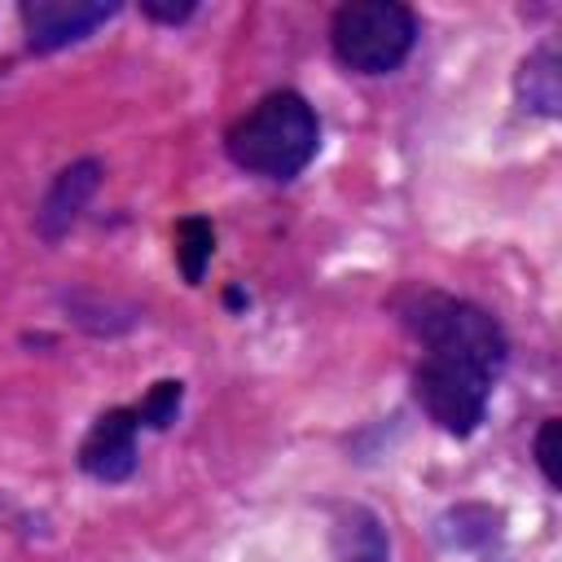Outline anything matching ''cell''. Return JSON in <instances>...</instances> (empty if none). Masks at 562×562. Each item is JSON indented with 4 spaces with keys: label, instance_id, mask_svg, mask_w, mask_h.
Wrapping results in <instances>:
<instances>
[{
    "label": "cell",
    "instance_id": "cell-5",
    "mask_svg": "<svg viewBox=\"0 0 562 562\" xmlns=\"http://www.w3.org/2000/svg\"><path fill=\"white\" fill-rule=\"evenodd\" d=\"M114 13H119L114 0H26L22 26H26V40L35 53H53V48L79 44Z\"/></svg>",
    "mask_w": 562,
    "mask_h": 562
},
{
    "label": "cell",
    "instance_id": "cell-6",
    "mask_svg": "<svg viewBox=\"0 0 562 562\" xmlns=\"http://www.w3.org/2000/svg\"><path fill=\"white\" fill-rule=\"evenodd\" d=\"M136 413L132 408H110L92 422L88 439L79 443V470L92 474L97 483H123L136 470Z\"/></svg>",
    "mask_w": 562,
    "mask_h": 562
},
{
    "label": "cell",
    "instance_id": "cell-13",
    "mask_svg": "<svg viewBox=\"0 0 562 562\" xmlns=\"http://www.w3.org/2000/svg\"><path fill=\"white\" fill-rule=\"evenodd\" d=\"M140 13H145V18H154V22L176 26V22L193 18V0H180V4H158V0H145V4H140Z\"/></svg>",
    "mask_w": 562,
    "mask_h": 562
},
{
    "label": "cell",
    "instance_id": "cell-3",
    "mask_svg": "<svg viewBox=\"0 0 562 562\" xmlns=\"http://www.w3.org/2000/svg\"><path fill=\"white\" fill-rule=\"evenodd\" d=\"M334 57L356 75H391L417 44V13L400 0H351L329 22Z\"/></svg>",
    "mask_w": 562,
    "mask_h": 562
},
{
    "label": "cell",
    "instance_id": "cell-10",
    "mask_svg": "<svg viewBox=\"0 0 562 562\" xmlns=\"http://www.w3.org/2000/svg\"><path fill=\"white\" fill-rule=\"evenodd\" d=\"M211 255H215V228H211V220L184 215V220L176 224V263H180V272H184L189 285L202 281Z\"/></svg>",
    "mask_w": 562,
    "mask_h": 562
},
{
    "label": "cell",
    "instance_id": "cell-4",
    "mask_svg": "<svg viewBox=\"0 0 562 562\" xmlns=\"http://www.w3.org/2000/svg\"><path fill=\"white\" fill-rule=\"evenodd\" d=\"M487 391L492 378L465 360L452 356H422V364L413 369V395L417 404L430 413V422H439L448 435H474L483 413H487Z\"/></svg>",
    "mask_w": 562,
    "mask_h": 562
},
{
    "label": "cell",
    "instance_id": "cell-7",
    "mask_svg": "<svg viewBox=\"0 0 562 562\" xmlns=\"http://www.w3.org/2000/svg\"><path fill=\"white\" fill-rule=\"evenodd\" d=\"M97 180H101V162H97V158H79V162H70V167H61V171L53 176V184H48L40 211H35L40 237L57 241V237L79 220V211L88 206V198L97 193Z\"/></svg>",
    "mask_w": 562,
    "mask_h": 562
},
{
    "label": "cell",
    "instance_id": "cell-2",
    "mask_svg": "<svg viewBox=\"0 0 562 562\" xmlns=\"http://www.w3.org/2000/svg\"><path fill=\"white\" fill-rule=\"evenodd\" d=\"M404 325L422 338V347L430 356L465 360V364L483 369L487 378L501 373L505 351H509L505 329L496 325V316H487L483 307H474L465 299H452V294H435V290L413 294V303L404 307Z\"/></svg>",
    "mask_w": 562,
    "mask_h": 562
},
{
    "label": "cell",
    "instance_id": "cell-9",
    "mask_svg": "<svg viewBox=\"0 0 562 562\" xmlns=\"http://www.w3.org/2000/svg\"><path fill=\"white\" fill-rule=\"evenodd\" d=\"M334 549L342 562H386V536L364 509H351V518L334 527Z\"/></svg>",
    "mask_w": 562,
    "mask_h": 562
},
{
    "label": "cell",
    "instance_id": "cell-12",
    "mask_svg": "<svg viewBox=\"0 0 562 562\" xmlns=\"http://www.w3.org/2000/svg\"><path fill=\"white\" fill-rule=\"evenodd\" d=\"M558 439H562V422H558V417H549V422L540 426V435H536V465H540V474H544V483H549V487H562V470H558Z\"/></svg>",
    "mask_w": 562,
    "mask_h": 562
},
{
    "label": "cell",
    "instance_id": "cell-11",
    "mask_svg": "<svg viewBox=\"0 0 562 562\" xmlns=\"http://www.w3.org/2000/svg\"><path fill=\"white\" fill-rule=\"evenodd\" d=\"M180 400H184V386L167 378V382H154V386H149V395H145V400L132 408V413H136V422H140V426L162 430V426H171V422H176Z\"/></svg>",
    "mask_w": 562,
    "mask_h": 562
},
{
    "label": "cell",
    "instance_id": "cell-8",
    "mask_svg": "<svg viewBox=\"0 0 562 562\" xmlns=\"http://www.w3.org/2000/svg\"><path fill=\"white\" fill-rule=\"evenodd\" d=\"M518 97L527 110L558 114L562 105V79H558V57L553 53H531L518 70Z\"/></svg>",
    "mask_w": 562,
    "mask_h": 562
},
{
    "label": "cell",
    "instance_id": "cell-1",
    "mask_svg": "<svg viewBox=\"0 0 562 562\" xmlns=\"http://www.w3.org/2000/svg\"><path fill=\"white\" fill-rule=\"evenodd\" d=\"M316 145H321V123L299 92H268L224 136L228 158L263 180H294L316 158Z\"/></svg>",
    "mask_w": 562,
    "mask_h": 562
}]
</instances>
